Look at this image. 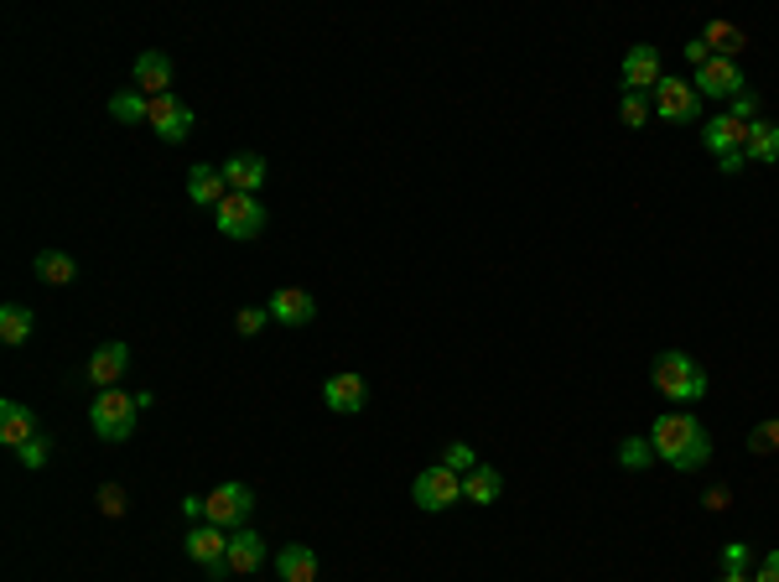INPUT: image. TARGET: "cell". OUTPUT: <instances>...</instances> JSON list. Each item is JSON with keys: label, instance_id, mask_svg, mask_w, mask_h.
I'll return each mask as SVG.
<instances>
[{"label": "cell", "instance_id": "1", "mask_svg": "<svg viewBox=\"0 0 779 582\" xmlns=\"http://www.w3.org/2000/svg\"><path fill=\"white\" fill-rule=\"evenodd\" d=\"M655 458H665L676 473H697L701 463L712 458V437L697 426V416H686V411H671V416H655Z\"/></svg>", "mask_w": 779, "mask_h": 582}, {"label": "cell", "instance_id": "2", "mask_svg": "<svg viewBox=\"0 0 779 582\" xmlns=\"http://www.w3.org/2000/svg\"><path fill=\"white\" fill-rule=\"evenodd\" d=\"M650 375H655L660 396H665V401H676V406H691V401H701V396H707V375H701V364L691 360V354H680V349H665V354H655Z\"/></svg>", "mask_w": 779, "mask_h": 582}, {"label": "cell", "instance_id": "3", "mask_svg": "<svg viewBox=\"0 0 779 582\" xmlns=\"http://www.w3.org/2000/svg\"><path fill=\"white\" fill-rule=\"evenodd\" d=\"M136 416H140L136 396H125L121 385H115V390H100L94 406H89V426H94L100 442H125L136 432Z\"/></svg>", "mask_w": 779, "mask_h": 582}, {"label": "cell", "instance_id": "4", "mask_svg": "<svg viewBox=\"0 0 779 582\" xmlns=\"http://www.w3.org/2000/svg\"><path fill=\"white\" fill-rule=\"evenodd\" d=\"M214 224H219L224 240H255L260 229H265V203L250 198V193H229L214 208Z\"/></svg>", "mask_w": 779, "mask_h": 582}, {"label": "cell", "instance_id": "5", "mask_svg": "<svg viewBox=\"0 0 779 582\" xmlns=\"http://www.w3.org/2000/svg\"><path fill=\"white\" fill-rule=\"evenodd\" d=\"M411 500H416L426 515H442V510H452V504L462 500V479L447 468V463H437V468H421L416 483H411Z\"/></svg>", "mask_w": 779, "mask_h": 582}, {"label": "cell", "instance_id": "6", "mask_svg": "<svg viewBox=\"0 0 779 582\" xmlns=\"http://www.w3.org/2000/svg\"><path fill=\"white\" fill-rule=\"evenodd\" d=\"M650 104H655L660 121H671V125H697V115H701V94L691 79H660Z\"/></svg>", "mask_w": 779, "mask_h": 582}, {"label": "cell", "instance_id": "7", "mask_svg": "<svg viewBox=\"0 0 779 582\" xmlns=\"http://www.w3.org/2000/svg\"><path fill=\"white\" fill-rule=\"evenodd\" d=\"M229 536L234 530H224V525H208L198 521L193 530H187V557L203 567V572H214V578H229Z\"/></svg>", "mask_w": 779, "mask_h": 582}, {"label": "cell", "instance_id": "8", "mask_svg": "<svg viewBox=\"0 0 779 582\" xmlns=\"http://www.w3.org/2000/svg\"><path fill=\"white\" fill-rule=\"evenodd\" d=\"M203 500H208V525H224V530H244V515L255 510L250 483H219V489L203 494Z\"/></svg>", "mask_w": 779, "mask_h": 582}, {"label": "cell", "instance_id": "9", "mask_svg": "<svg viewBox=\"0 0 779 582\" xmlns=\"http://www.w3.org/2000/svg\"><path fill=\"white\" fill-rule=\"evenodd\" d=\"M660 79H665V68H660V47L640 42V47H629V53H623V94H655Z\"/></svg>", "mask_w": 779, "mask_h": 582}, {"label": "cell", "instance_id": "10", "mask_svg": "<svg viewBox=\"0 0 779 582\" xmlns=\"http://www.w3.org/2000/svg\"><path fill=\"white\" fill-rule=\"evenodd\" d=\"M193 121H198V115H193V104H182L177 94H157V100H151V121L146 125H157V136L161 141H187V136H193Z\"/></svg>", "mask_w": 779, "mask_h": 582}, {"label": "cell", "instance_id": "11", "mask_svg": "<svg viewBox=\"0 0 779 582\" xmlns=\"http://www.w3.org/2000/svg\"><path fill=\"white\" fill-rule=\"evenodd\" d=\"M743 89H748V79H743L738 58H712L707 68H697L701 100H733V94H743Z\"/></svg>", "mask_w": 779, "mask_h": 582}, {"label": "cell", "instance_id": "12", "mask_svg": "<svg viewBox=\"0 0 779 582\" xmlns=\"http://www.w3.org/2000/svg\"><path fill=\"white\" fill-rule=\"evenodd\" d=\"M271 318L280 322V328H307V322L318 318V301H312V292H301V286H280V292H271Z\"/></svg>", "mask_w": 779, "mask_h": 582}, {"label": "cell", "instance_id": "13", "mask_svg": "<svg viewBox=\"0 0 779 582\" xmlns=\"http://www.w3.org/2000/svg\"><path fill=\"white\" fill-rule=\"evenodd\" d=\"M125 369H130V349L125 343H100L94 354H89V385H100V390H115L125 380Z\"/></svg>", "mask_w": 779, "mask_h": 582}, {"label": "cell", "instance_id": "14", "mask_svg": "<svg viewBox=\"0 0 779 582\" xmlns=\"http://www.w3.org/2000/svg\"><path fill=\"white\" fill-rule=\"evenodd\" d=\"M364 401H369V385H364V375H333V380L322 385V406H328V411H339V416H354V411H364Z\"/></svg>", "mask_w": 779, "mask_h": 582}, {"label": "cell", "instance_id": "15", "mask_svg": "<svg viewBox=\"0 0 779 582\" xmlns=\"http://www.w3.org/2000/svg\"><path fill=\"white\" fill-rule=\"evenodd\" d=\"M701 141H707V151L712 157H733V151H748V125L733 121V115H718V121L701 125Z\"/></svg>", "mask_w": 779, "mask_h": 582}, {"label": "cell", "instance_id": "16", "mask_svg": "<svg viewBox=\"0 0 779 582\" xmlns=\"http://www.w3.org/2000/svg\"><path fill=\"white\" fill-rule=\"evenodd\" d=\"M224 178H229V193H250V198H255L260 187H265V157L234 151V157L224 161Z\"/></svg>", "mask_w": 779, "mask_h": 582}, {"label": "cell", "instance_id": "17", "mask_svg": "<svg viewBox=\"0 0 779 582\" xmlns=\"http://www.w3.org/2000/svg\"><path fill=\"white\" fill-rule=\"evenodd\" d=\"M187 198L198 203V208H219L224 198H229V178H224V167H193L187 172Z\"/></svg>", "mask_w": 779, "mask_h": 582}, {"label": "cell", "instance_id": "18", "mask_svg": "<svg viewBox=\"0 0 779 582\" xmlns=\"http://www.w3.org/2000/svg\"><path fill=\"white\" fill-rule=\"evenodd\" d=\"M37 432L42 426H37V416H32V406L0 401V442H5V447H26Z\"/></svg>", "mask_w": 779, "mask_h": 582}, {"label": "cell", "instance_id": "19", "mask_svg": "<svg viewBox=\"0 0 779 582\" xmlns=\"http://www.w3.org/2000/svg\"><path fill=\"white\" fill-rule=\"evenodd\" d=\"M136 89L146 94V100L172 94V58H167V53H140L136 58Z\"/></svg>", "mask_w": 779, "mask_h": 582}, {"label": "cell", "instance_id": "20", "mask_svg": "<svg viewBox=\"0 0 779 582\" xmlns=\"http://www.w3.org/2000/svg\"><path fill=\"white\" fill-rule=\"evenodd\" d=\"M260 567H265V541L244 525V530L229 536V572H234V578H250V572H260Z\"/></svg>", "mask_w": 779, "mask_h": 582}, {"label": "cell", "instance_id": "21", "mask_svg": "<svg viewBox=\"0 0 779 582\" xmlns=\"http://www.w3.org/2000/svg\"><path fill=\"white\" fill-rule=\"evenodd\" d=\"M276 578L280 582H318V551H312V546H280Z\"/></svg>", "mask_w": 779, "mask_h": 582}, {"label": "cell", "instance_id": "22", "mask_svg": "<svg viewBox=\"0 0 779 582\" xmlns=\"http://www.w3.org/2000/svg\"><path fill=\"white\" fill-rule=\"evenodd\" d=\"M32 271H37L47 286H73L79 282V261H73V255H62V250H37Z\"/></svg>", "mask_w": 779, "mask_h": 582}, {"label": "cell", "instance_id": "23", "mask_svg": "<svg viewBox=\"0 0 779 582\" xmlns=\"http://www.w3.org/2000/svg\"><path fill=\"white\" fill-rule=\"evenodd\" d=\"M701 42L712 47V58H733V53L748 47L743 26H733V21H707V26H701Z\"/></svg>", "mask_w": 779, "mask_h": 582}, {"label": "cell", "instance_id": "24", "mask_svg": "<svg viewBox=\"0 0 779 582\" xmlns=\"http://www.w3.org/2000/svg\"><path fill=\"white\" fill-rule=\"evenodd\" d=\"M504 494V479L489 468V463H479L473 473H462V500H473V504H494Z\"/></svg>", "mask_w": 779, "mask_h": 582}, {"label": "cell", "instance_id": "25", "mask_svg": "<svg viewBox=\"0 0 779 582\" xmlns=\"http://www.w3.org/2000/svg\"><path fill=\"white\" fill-rule=\"evenodd\" d=\"M32 328H37L32 307H21V301H5V307H0V339L11 343V349L32 339Z\"/></svg>", "mask_w": 779, "mask_h": 582}, {"label": "cell", "instance_id": "26", "mask_svg": "<svg viewBox=\"0 0 779 582\" xmlns=\"http://www.w3.org/2000/svg\"><path fill=\"white\" fill-rule=\"evenodd\" d=\"M748 161H779V121H754L748 125Z\"/></svg>", "mask_w": 779, "mask_h": 582}, {"label": "cell", "instance_id": "27", "mask_svg": "<svg viewBox=\"0 0 779 582\" xmlns=\"http://www.w3.org/2000/svg\"><path fill=\"white\" fill-rule=\"evenodd\" d=\"M110 115H115L121 125H146L151 121V100H146L140 89H121V94L110 100Z\"/></svg>", "mask_w": 779, "mask_h": 582}, {"label": "cell", "instance_id": "28", "mask_svg": "<svg viewBox=\"0 0 779 582\" xmlns=\"http://www.w3.org/2000/svg\"><path fill=\"white\" fill-rule=\"evenodd\" d=\"M619 115H623V125H629V130H644V125H650V115H655V104H650V94H623Z\"/></svg>", "mask_w": 779, "mask_h": 582}, {"label": "cell", "instance_id": "29", "mask_svg": "<svg viewBox=\"0 0 779 582\" xmlns=\"http://www.w3.org/2000/svg\"><path fill=\"white\" fill-rule=\"evenodd\" d=\"M619 463H623V468H634V473H640V468H650V463H655V442H650V437H629L619 447Z\"/></svg>", "mask_w": 779, "mask_h": 582}, {"label": "cell", "instance_id": "30", "mask_svg": "<svg viewBox=\"0 0 779 582\" xmlns=\"http://www.w3.org/2000/svg\"><path fill=\"white\" fill-rule=\"evenodd\" d=\"M16 458H21V468H32V473H37V468H47V458H53V437H47V432H37L26 447H16Z\"/></svg>", "mask_w": 779, "mask_h": 582}, {"label": "cell", "instance_id": "31", "mask_svg": "<svg viewBox=\"0 0 779 582\" xmlns=\"http://www.w3.org/2000/svg\"><path fill=\"white\" fill-rule=\"evenodd\" d=\"M748 453H779V416H769V422L748 432Z\"/></svg>", "mask_w": 779, "mask_h": 582}, {"label": "cell", "instance_id": "32", "mask_svg": "<svg viewBox=\"0 0 779 582\" xmlns=\"http://www.w3.org/2000/svg\"><path fill=\"white\" fill-rule=\"evenodd\" d=\"M442 463H447L452 473H473V468H479V453H473L468 442H447V453H442Z\"/></svg>", "mask_w": 779, "mask_h": 582}, {"label": "cell", "instance_id": "33", "mask_svg": "<svg viewBox=\"0 0 779 582\" xmlns=\"http://www.w3.org/2000/svg\"><path fill=\"white\" fill-rule=\"evenodd\" d=\"M265 322H271V307H240V312H234V328H240V339H255Z\"/></svg>", "mask_w": 779, "mask_h": 582}, {"label": "cell", "instance_id": "34", "mask_svg": "<svg viewBox=\"0 0 779 582\" xmlns=\"http://www.w3.org/2000/svg\"><path fill=\"white\" fill-rule=\"evenodd\" d=\"M748 562H754V546H748V541H728V546H722V572H748Z\"/></svg>", "mask_w": 779, "mask_h": 582}, {"label": "cell", "instance_id": "35", "mask_svg": "<svg viewBox=\"0 0 779 582\" xmlns=\"http://www.w3.org/2000/svg\"><path fill=\"white\" fill-rule=\"evenodd\" d=\"M733 121H743V125H754L759 121V94L754 89H743V94H733V110H728Z\"/></svg>", "mask_w": 779, "mask_h": 582}, {"label": "cell", "instance_id": "36", "mask_svg": "<svg viewBox=\"0 0 779 582\" xmlns=\"http://www.w3.org/2000/svg\"><path fill=\"white\" fill-rule=\"evenodd\" d=\"M125 504H130V500H125V489H121V483H104V489H100V510L110 515V521H121V515H125Z\"/></svg>", "mask_w": 779, "mask_h": 582}, {"label": "cell", "instance_id": "37", "mask_svg": "<svg viewBox=\"0 0 779 582\" xmlns=\"http://www.w3.org/2000/svg\"><path fill=\"white\" fill-rule=\"evenodd\" d=\"M686 62H697V68H707V62H712V47H707L701 37H691V42H686Z\"/></svg>", "mask_w": 779, "mask_h": 582}, {"label": "cell", "instance_id": "38", "mask_svg": "<svg viewBox=\"0 0 779 582\" xmlns=\"http://www.w3.org/2000/svg\"><path fill=\"white\" fill-rule=\"evenodd\" d=\"M754 582H779V551H769L759 562V572H754Z\"/></svg>", "mask_w": 779, "mask_h": 582}, {"label": "cell", "instance_id": "39", "mask_svg": "<svg viewBox=\"0 0 779 582\" xmlns=\"http://www.w3.org/2000/svg\"><path fill=\"white\" fill-rule=\"evenodd\" d=\"M728 500H733V494H728V489L718 483V489H707V500H701V504H707V510L718 515V510H728Z\"/></svg>", "mask_w": 779, "mask_h": 582}, {"label": "cell", "instance_id": "40", "mask_svg": "<svg viewBox=\"0 0 779 582\" xmlns=\"http://www.w3.org/2000/svg\"><path fill=\"white\" fill-rule=\"evenodd\" d=\"M718 167L728 172V178H733V172H743V167H748V151H733V157H722Z\"/></svg>", "mask_w": 779, "mask_h": 582}, {"label": "cell", "instance_id": "41", "mask_svg": "<svg viewBox=\"0 0 779 582\" xmlns=\"http://www.w3.org/2000/svg\"><path fill=\"white\" fill-rule=\"evenodd\" d=\"M718 582H754V578H748V572H722Z\"/></svg>", "mask_w": 779, "mask_h": 582}]
</instances>
